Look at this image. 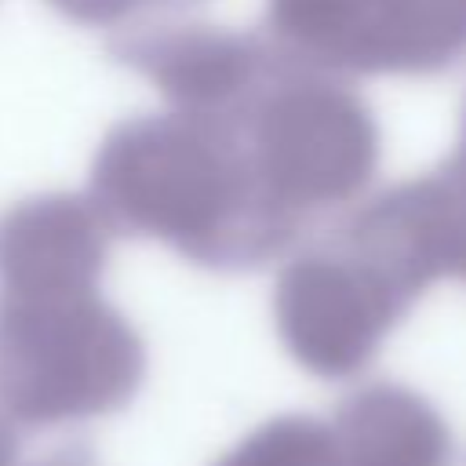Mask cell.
Returning <instances> with one entry per match:
<instances>
[{
    "label": "cell",
    "instance_id": "cell-3",
    "mask_svg": "<svg viewBox=\"0 0 466 466\" xmlns=\"http://www.w3.org/2000/svg\"><path fill=\"white\" fill-rule=\"evenodd\" d=\"M47 466H66V462H47Z\"/></svg>",
    "mask_w": 466,
    "mask_h": 466
},
{
    "label": "cell",
    "instance_id": "cell-2",
    "mask_svg": "<svg viewBox=\"0 0 466 466\" xmlns=\"http://www.w3.org/2000/svg\"><path fill=\"white\" fill-rule=\"evenodd\" d=\"M0 466H18V441H15V422L0 415Z\"/></svg>",
    "mask_w": 466,
    "mask_h": 466
},
{
    "label": "cell",
    "instance_id": "cell-1",
    "mask_svg": "<svg viewBox=\"0 0 466 466\" xmlns=\"http://www.w3.org/2000/svg\"><path fill=\"white\" fill-rule=\"evenodd\" d=\"M116 368L55 291H4L0 299V415L51 426L109 408Z\"/></svg>",
    "mask_w": 466,
    "mask_h": 466
}]
</instances>
